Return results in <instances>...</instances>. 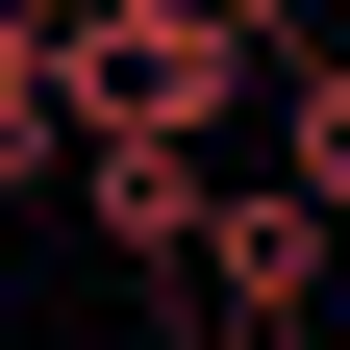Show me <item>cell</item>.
<instances>
[{
	"instance_id": "8992f818",
	"label": "cell",
	"mask_w": 350,
	"mask_h": 350,
	"mask_svg": "<svg viewBox=\"0 0 350 350\" xmlns=\"http://www.w3.org/2000/svg\"><path fill=\"white\" fill-rule=\"evenodd\" d=\"M200 350H226V325H200Z\"/></svg>"
},
{
	"instance_id": "7a4b0ae2",
	"label": "cell",
	"mask_w": 350,
	"mask_h": 350,
	"mask_svg": "<svg viewBox=\"0 0 350 350\" xmlns=\"http://www.w3.org/2000/svg\"><path fill=\"white\" fill-rule=\"evenodd\" d=\"M325 200L300 175H226V226H200V300H226V350H300V300H325Z\"/></svg>"
},
{
	"instance_id": "5b68a950",
	"label": "cell",
	"mask_w": 350,
	"mask_h": 350,
	"mask_svg": "<svg viewBox=\"0 0 350 350\" xmlns=\"http://www.w3.org/2000/svg\"><path fill=\"white\" fill-rule=\"evenodd\" d=\"M0 350H25V325H0Z\"/></svg>"
},
{
	"instance_id": "3957f363",
	"label": "cell",
	"mask_w": 350,
	"mask_h": 350,
	"mask_svg": "<svg viewBox=\"0 0 350 350\" xmlns=\"http://www.w3.org/2000/svg\"><path fill=\"white\" fill-rule=\"evenodd\" d=\"M275 125H300L275 175H300V200H325V226H350V51H300V100H275Z\"/></svg>"
},
{
	"instance_id": "6da1fadb",
	"label": "cell",
	"mask_w": 350,
	"mask_h": 350,
	"mask_svg": "<svg viewBox=\"0 0 350 350\" xmlns=\"http://www.w3.org/2000/svg\"><path fill=\"white\" fill-rule=\"evenodd\" d=\"M75 226L125 250V275H200V226H226V175H200V125H75Z\"/></svg>"
},
{
	"instance_id": "277c9868",
	"label": "cell",
	"mask_w": 350,
	"mask_h": 350,
	"mask_svg": "<svg viewBox=\"0 0 350 350\" xmlns=\"http://www.w3.org/2000/svg\"><path fill=\"white\" fill-rule=\"evenodd\" d=\"M226 25H250V51H350V0H226Z\"/></svg>"
}]
</instances>
